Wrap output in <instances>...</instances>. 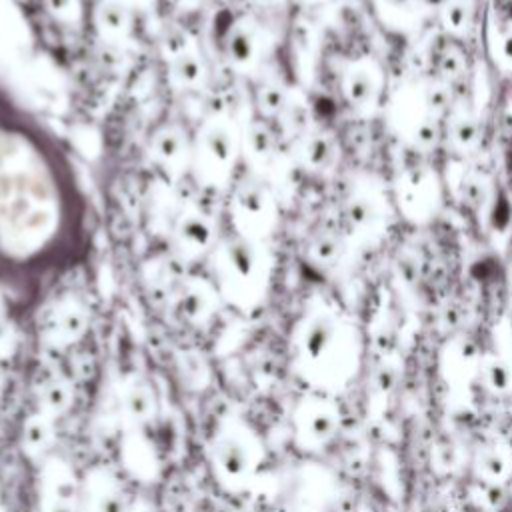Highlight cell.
<instances>
[{
    "mask_svg": "<svg viewBox=\"0 0 512 512\" xmlns=\"http://www.w3.org/2000/svg\"><path fill=\"white\" fill-rule=\"evenodd\" d=\"M78 204L58 148L24 116L0 110V266L30 270L64 252Z\"/></svg>",
    "mask_w": 512,
    "mask_h": 512,
    "instance_id": "cell-1",
    "label": "cell"
},
{
    "mask_svg": "<svg viewBox=\"0 0 512 512\" xmlns=\"http://www.w3.org/2000/svg\"><path fill=\"white\" fill-rule=\"evenodd\" d=\"M296 368L316 392L332 394L354 380L360 350L352 332L328 312L306 318L294 340Z\"/></svg>",
    "mask_w": 512,
    "mask_h": 512,
    "instance_id": "cell-2",
    "label": "cell"
},
{
    "mask_svg": "<svg viewBox=\"0 0 512 512\" xmlns=\"http://www.w3.org/2000/svg\"><path fill=\"white\" fill-rule=\"evenodd\" d=\"M210 282L220 300L238 310H254L268 288L270 260L262 242L230 232L208 256Z\"/></svg>",
    "mask_w": 512,
    "mask_h": 512,
    "instance_id": "cell-3",
    "label": "cell"
},
{
    "mask_svg": "<svg viewBox=\"0 0 512 512\" xmlns=\"http://www.w3.org/2000/svg\"><path fill=\"white\" fill-rule=\"evenodd\" d=\"M242 136L228 120L208 118L192 136L190 172L210 190H228L234 182Z\"/></svg>",
    "mask_w": 512,
    "mask_h": 512,
    "instance_id": "cell-4",
    "label": "cell"
},
{
    "mask_svg": "<svg viewBox=\"0 0 512 512\" xmlns=\"http://www.w3.org/2000/svg\"><path fill=\"white\" fill-rule=\"evenodd\" d=\"M262 456L258 436L240 420L224 422L210 446L216 476L234 488L246 486L254 478Z\"/></svg>",
    "mask_w": 512,
    "mask_h": 512,
    "instance_id": "cell-5",
    "label": "cell"
},
{
    "mask_svg": "<svg viewBox=\"0 0 512 512\" xmlns=\"http://www.w3.org/2000/svg\"><path fill=\"white\" fill-rule=\"evenodd\" d=\"M228 218L232 232L262 242L276 222L274 198L256 176H242L228 188Z\"/></svg>",
    "mask_w": 512,
    "mask_h": 512,
    "instance_id": "cell-6",
    "label": "cell"
},
{
    "mask_svg": "<svg viewBox=\"0 0 512 512\" xmlns=\"http://www.w3.org/2000/svg\"><path fill=\"white\" fill-rule=\"evenodd\" d=\"M342 414L330 394L314 392L298 400L292 412V432L298 446L320 450L340 432Z\"/></svg>",
    "mask_w": 512,
    "mask_h": 512,
    "instance_id": "cell-7",
    "label": "cell"
},
{
    "mask_svg": "<svg viewBox=\"0 0 512 512\" xmlns=\"http://www.w3.org/2000/svg\"><path fill=\"white\" fill-rule=\"evenodd\" d=\"M220 236L212 216L198 208L182 210L170 228V248L180 262L204 260L216 248Z\"/></svg>",
    "mask_w": 512,
    "mask_h": 512,
    "instance_id": "cell-8",
    "label": "cell"
},
{
    "mask_svg": "<svg viewBox=\"0 0 512 512\" xmlns=\"http://www.w3.org/2000/svg\"><path fill=\"white\" fill-rule=\"evenodd\" d=\"M146 154L150 164L170 180L190 172L192 160V136L178 124L166 122L152 130L146 142Z\"/></svg>",
    "mask_w": 512,
    "mask_h": 512,
    "instance_id": "cell-9",
    "label": "cell"
},
{
    "mask_svg": "<svg viewBox=\"0 0 512 512\" xmlns=\"http://www.w3.org/2000/svg\"><path fill=\"white\" fill-rule=\"evenodd\" d=\"M38 334L52 346H68L82 338L88 328V310L72 294H64L38 314Z\"/></svg>",
    "mask_w": 512,
    "mask_h": 512,
    "instance_id": "cell-10",
    "label": "cell"
},
{
    "mask_svg": "<svg viewBox=\"0 0 512 512\" xmlns=\"http://www.w3.org/2000/svg\"><path fill=\"white\" fill-rule=\"evenodd\" d=\"M82 480L68 462L50 458L40 470V510L42 512H80Z\"/></svg>",
    "mask_w": 512,
    "mask_h": 512,
    "instance_id": "cell-11",
    "label": "cell"
},
{
    "mask_svg": "<svg viewBox=\"0 0 512 512\" xmlns=\"http://www.w3.org/2000/svg\"><path fill=\"white\" fill-rule=\"evenodd\" d=\"M124 484L108 470H94L82 480L80 512H132Z\"/></svg>",
    "mask_w": 512,
    "mask_h": 512,
    "instance_id": "cell-12",
    "label": "cell"
},
{
    "mask_svg": "<svg viewBox=\"0 0 512 512\" xmlns=\"http://www.w3.org/2000/svg\"><path fill=\"white\" fill-rule=\"evenodd\" d=\"M474 476L490 486H502L512 476V450L498 440L484 442L472 458Z\"/></svg>",
    "mask_w": 512,
    "mask_h": 512,
    "instance_id": "cell-13",
    "label": "cell"
},
{
    "mask_svg": "<svg viewBox=\"0 0 512 512\" xmlns=\"http://www.w3.org/2000/svg\"><path fill=\"white\" fill-rule=\"evenodd\" d=\"M224 56L238 70H250L260 58V40L250 20H234L224 34Z\"/></svg>",
    "mask_w": 512,
    "mask_h": 512,
    "instance_id": "cell-14",
    "label": "cell"
},
{
    "mask_svg": "<svg viewBox=\"0 0 512 512\" xmlns=\"http://www.w3.org/2000/svg\"><path fill=\"white\" fill-rule=\"evenodd\" d=\"M92 30L108 42H122L132 30V18L128 8L120 0H98L88 12Z\"/></svg>",
    "mask_w": 512,
    "mask_h": 512,
    "instance_id": "cell-15",
    "label": "cell"
},
{
    "mask_svg": "<svg viewBox=\"0 0 512 512\" xmlns=\"http://www.w3.org/2000/svg\"><path fill=\"white\" fill-rule=\"evenodd\" d=\"M216 300H220V296L210 280L192 278L182 282L178 294V312L188 322H202L212 314Z\"/></svg>",
    "mask_w": 512,
    "mask_h": 512,
    "instance_id": "cell-16",
    "label": "cell"
},
{
    "mask_svg": "<svg viewBox=\"0 0 512 512\" xmlns=\"http://www.w3.org/2000/svg\"><path fill=\"white\" fill-rule=\"evenodd\" d=\"M168 74L174 86L180 90H198L206 82L204 60L192 48H180L172 54Z\"/></svg>",
    "mask_w": 512,
    "mask_h": 512,
    "instance_id": "cell-17",
    "label": "cell"
},
{
    "mask_svg": "<svg viewBox=\"0 0 512 512\" xmlns=\"http://www.w3.org/2000/svg\"><path fill=\"white\" fill-rule=\"evenodd\" d=\"M478 382L492 396L512 394V360L504 354H482L478 366Z\"/></svg>",
    "mask_w": 512,
    "mask_h": 512,
    "instance_id": "cell-18",
    "label": "cell"
},
{
    "mask_svg": "<svg viewBox=\"0 0 512 512\" xmlns=\"http://www.w3.org/2000/svg\"><path fill=\"white\" fill-rule=\"evenodd\" d=\"M122 408L136 426L150 422L156 414V394L150 382L142 378H134L124 390Z\"/></svg>",
    "mask_w": 512,
    "mask_h": 512,
    "instance_id": "cell-19",
    "label": "cell"
},
{
    "mask_svg": "<svg viewBox=\"0 0 512 512\" xmlns=\"http://www.w3.org/2000/svg\"><path fill=\"white\" fill-rule=\"evenodd\" d=\"M276 138L262 118H254L242 134V152L252 160H266L274 152Z\"/></svg>",
    "mask_w": 512,
    "mask_h": 512,
    "instance_id": "cell-20",
    "label": "cell"
},
{
    "mask_svg": "<svg viewBox=\"0 0 512 512\" xmlns=\"http://www.w3.org/2000/svg\"><path fill=\"white\" fill-rule=\"evenodd\" d=\"M52 440L50 418L42 412L32 414L22 428V446L28 456H42Z\"/></svg>",
    "mask_w": 512,
    "mask_h": 512,
    "instance_id": "cell-21",
    "label": "cell"
},
{
    "mask_svg": "<svg viewBox=\"0 0 512 512\" xmlns=\"http://www.w3.org/2000/svg\"><path fill=\"white\" fill-rule=\"evenodd\" d=\"M254 108L262 120L280 116L288 108V96L284 86L278 82H262L260 86H256Z\"/></svg>",
    "mask_w": 512,
    "mask_h": 512,
    "instance_id": "cell-22",
    "label": "cell"
},
{
    "mask_svg": "<svg viewBox=\"0 0 512 512\" xmlns=\"http://www.w3.org/2000/svg\"><path fill=\"white\" fill-rule=\"evenodd\" d=\"M70 406V390L62 380H50L40 394V412L48 418L62 414Z\"/></svg>",
    "mask_w": 512,
    "mask_h": 512,
    "instance_id": "cell-23",
    "label": "cell"
},
{
    "mask_svg": "<svg viewBox=\"0 0 512 512\" xmlns=\"http://www.w3.org/2000/svg\"><path fill=\"white\" fill-rule=\"evenodd\" d=\"M346 96L354 106H368L374 100L376 86L366 70H354L346 78Z\"/></svg>",
    "mask_w": 512,
    "mask_h": 512,
    "instance_id": "cell-24",
    "label": "cell"
},
{
    "mask_svg": "<svg viewBox=\"0 0 512 512\" xmlns=\"http://www.w3.org/2000/svg\"><path fill=\"white\" fill-rule=\"evenodd\" d=\"M44 10L60 24H78L84 20L82 0H42Z\"/></svg>",
    "mask_w": 512,
    "mask_h": 512,
    "instance_id": "cell-25",
    "label": "cell"
},
{
    "mask_svg": "<svg viewBox=\"0 0 512 512\" xmlns=\"http://www.w3.org/2000/svg\"><path fill=\"white\" fill-rule=\"evenodd\" d=\"M306 162L308 166L312 168H324L332 162V156H334V144L328 136L324 134H316L308 140L306 144Z\"/></svg>",
    "mask_w": 512,
    "mask_h": 512,
    "instance_id": "cell-26",
    "label": "cell"
},
{
    "mask_svg": "<svg viewBox=\"0 0 512 512\" xmlns=\"http://www.w3.org/2000/svg\"><path fill=\"white\" fill-rule=\"evenodd\" d=\"M342 246H340V240L332 234H320L312 240L310 244V254L316 262H322V264H332L338 254H340Z\"/></svg>",
    "mask_w": 512,
    "mask_h": 512,
    "instance_id": "cell-27",
    "label": "cell"
},
{
    "mask_svg": "<svg viewBox=\"0 0 512 512\" xmlns=\"http://www.w3.org/2000/svg\"><path fill=\"white\" fill-rule=\"evenodd\" d=\"M376 216V210L372 206V202H368L366 198H354L346 204V218L354 224V226H368Z\"/></svg>",
    "mask_w": 512,
    "mask_h": 512,
    "instance_id": "cell-28",
    "label": "cell"
},
{
    "mask_svg": "<svg viewBox=\"0 0 512 512\" xmlns=\"http://www.w3.org/2000/svg\"><path fill=\"white\" fill-rule=\"evenodd\" d=\"M444 20L450 28L460 30L470 20V6L466 0H452L444 10Z\"/></svg>",
    "mask_w": 512,
    "mask_h": 512,
    "instance_id": "cell-29",
    "label": "cell"
},
{
    "mask_svg": "<svg viewBox=\"0 0 512 512\" xmlns=\"http://www.w3.org/2000/svg\"><path fill=\"white\" fill-rule=\"evenodd\" d=\"M460 194H462V202L474 210H478L486 200V188L478 180H464Z\"/></svg>",
    "mask_w": 512,
    "mask_h": 512,
    "instance_id": "cell-30",
    "label": "cell"
},
{
    "mask_svg": "<svg viewBox=\"0 0 512 512\" xmlns=\"http://www.w3.org/2000/svg\"><path fill=\"white\" fill-rule=\"evenodd\" d=\"M438 70L448 76L450 80H456L460 76H464V60L460 58V54L454 52H446L440 56L438 60Z\"/></svg>",
    "mask_w": 512,
    "mask_h": 512,
    "instance_id": "cell-31",
    "label": "cell"
},
{
    "mask_svg": "<svg viewBox=\"0 0 512 512\" xmlns=\"http://www.w3.org/2000/svg\"><path fill=\"white\" fill-rule=\"evenodd\" d=\"M450 100H452V94H450V90L444 88V86H432V88L426 90V96H424L426 106H428L430 110H434V112L446 110L448 104H450Z\"/></svg>",
    "mask_w": 512,
    "mask_h": 512,
    "instance_id": "cell-32",
    "label": "cell"
},
{
    "mask_svg": "<svg viewBox=\"0 0 512 512\" xmlns=\"http://www.w3.org/2000/svg\"><path fill=\"white\" fill-rule=\"evenodd\" d=\"M452 134L460 144L468 146L478 138V122L472 118H460V120H456Z\"/></svg>",
    "mask_w": 512,
    "mask_h": 512,
    "instance_id": "cell-33",
    "label": "cell"
},
{
    "mask_svg": "<svg viewBox=\"0 0 512 512\" xmlns=\"http://www.w3.org/2000/svg\"><path fill=\"white\" fill-rule=\"evenodd\" d=\"M440 136V128L434 118H424L416 128V142L420 146H434Z\"/></svg>",
    "mask_w": 512,
    "mask_h": 512,
    "instance_id": "cell-34",
    "label": "cell"
},
{
    "mask_svg": "<svg viewBox=\"0 0 512 512\" xmlns=\"http://www.w3.org/2000/svg\"><path fill=\"white\" fill-rule=\"evenodd\" d=\"M502 54L506 60L512 62V34H508L504 40H502Z\"/></svg>",
    "mask_w": 512,
    "mask_h": 512,
    "instance_id": "cell-35",
    "label": "cell"
},
{
    "mask_svg": "<svg viewBox=\"0 0 512 512\" xmlns=\"http://www.w3.org/2000/svg\"><path fill=\"white\" fill-rule=\"evenodd\" d=\"M254 6H260V8H272L276 4H280L282 0H250Z\"/></svg>",
    "mask_w": 512,
    "mask_h": 512,
    "instance_id": "cell-36",
    "label": "cell"
},
{
    "mask_svg": "<svg viewBox=\"0 0 512 512\" xmlns=\"http://www.w3.org/2000/svg\"><path fill=\"white\" fill-rule=\"evenodd\" d=\"M386 4H390L392 8H408L414 0H384Z\"/></svg>",
    "mask_w": 512,
    "mask_h": 512,
    "instance_id": "cell-37",
    "label": "cell"
},
{
    "mask_svg": "<svg viewBox=\"0 0 512 512\" xmlns=\"http://www.w3.org/2000/svg\"><path fill=\"white\" fill-rule=\"evenodd\" d=\"M132 512H152V510H150L148 506H136V504H134V510H132Z\"/></svg>",
    "mask_w": 512,
    "mask_h": 512,
    "instance_id": "cell-38",
    "label": "cell"
},
{
    "mask_svg": "<svg viewBox=\"0 0 512 512\" xmlns=\"http://www.w3.org/2000/svg\"><path fill=\"white\" fill-rule=\"evenodd\" d=\"M442 512H456V510H448V508H446V510H442Z\"/></svg>",
    "mask_w": 512,
    "mask_h": 512,
    "instance_id": "cell-39",
    "label": "cell"
}]
</instances>
